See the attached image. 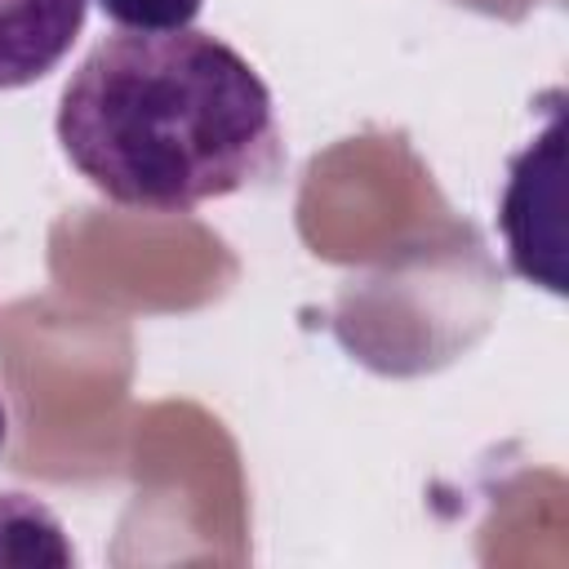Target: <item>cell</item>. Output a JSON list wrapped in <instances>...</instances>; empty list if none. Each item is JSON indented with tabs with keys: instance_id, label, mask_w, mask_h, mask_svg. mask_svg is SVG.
Returning <instances> with one entry per match:
<instances>
[{
	"instance_id": "6da1fadb",
	"label": "cell",
	"mask_w": 569,
	"mask_h": 569,
	"mask_svg": "<svg viewBox=\"0 0 569 569\" xmlns=\"http://www.w3.org/2000/svg\"><path fill=\"white\" fill-rule=\"evenodd\" d=\"M71 169L111 204L191 213L280 169L262 76L213 31H120L98 40L58 98Z\"/></svg>"
},
{
	"instance_id": "277c9868",
	"label": "cell",
	"mask_w": 569,
	"mask_h": 569,
	"mask_svg": "<svg viewBox=\"0 0 569 569\" xmlns=\"http://www.w3.org/2000/svg\"><path fill=\"white\" fill-rule=\"evenodd\" d=\"M204 0H98L120 31H182L196 22Z\"/></svg>"
},
{
	"instance_id": "3957f363",
	"label": "cell",
	"mask_w": 569,
	"mask_h": 569,
	"mask_svg": "<svg viewBox=\"0 0 569 569\" xmlns=\"http://www.w3.org/2000/svg\"><path fill=\"white\" fill-rule=\"evenodd\" d=\"M76 551L62 538L58 516L27 498L0 493V565H71Z\"/></svg>"
},
{
	"instance_id": "5b68a950",
	"label": "cell",
	"mask_w": 569,
	"mask_h": 569,
	"mask_svg": "<svg viewBox=\"0 0 569 569\" xmlns=\"http://www.w3.org/2000/svg\"><path fill=\"white\" fill-rule=\"evenodd\" d=\"M4 436H9V413H4V405H0V449H4Z\"/></svg>"
},
{
	"instance_id": "7a4b0ae2",
	"label": "cell",
	"mask_w": 569,
	"mask_h": 569,
	"mask_svg": "<svg viewBox=\"0 0 569 569\" xmlns=\"http://www.w3.org/2000/svg\"><path fill=\"white\" fill-rule=\"evenodd\" d=\"M89 0H0V93L44 80L76 44Z\"/></svg>"
}]
</instances>
